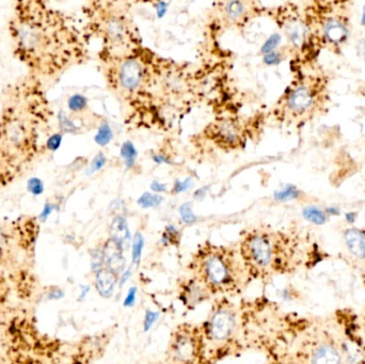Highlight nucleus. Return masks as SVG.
<instances>
[{
    "label": "nucleus",
    "mask_w": 365,
    "mask_h": 364,
    "mask_svg": "<svg viewBox=\"0 0 365 364\" xmlns=\"http://www.w3.org/2000/svg\"><path fill=\"white\" fill-rule=\"evenodd\" d=\"M8 31L14 57L42 83L58 78L85 57L81 30L49 0H13Z\"/></svg>",
    "instance_id": "f257e3e1"
},
{
    "label": "nucleus",
    "mask_w": 365,
    "mask_h": 364,
    "mask_svg": "<svg viewBox=\"0 0 365 364\" xmlns=\"http://www.w3.org/2000/svg\"><path fill=\"white\" fill-rule=\"evenodd\" d=\"M44 83L26 75L11 85L0 115V168L8 170L6 180L29 164L38 152L41 132L51 119Z\"/></svg>",
    "instance_id": "f03ea898"
},
{
    "label": "nucleus",
    "mask_w": 365,
    "mask_h": 364,
    "mask_svg": "<svg viewBox=\"0 0 365 364\" xmlns=\"http://www.w3.org/2000/svg\"><path fill=\"white\" fill-rule=\"evenodd\" d=\"M293 72V80L279 98L274 113L281 122L302 125L328 110L331 76L319 63Z\"/></svg>",
    "instance_id": "7ed1b4c3"
},
{
    "label": "nucleus",
    "mask_w": 365,
    "mask_h": 364,
    "mask_svg": "<svg viewBox=\"0 0 365 364\" xmlns=\"http://www.w3.org/2000/svg\"><path fill=\"white\" fill-rule=\"evenodd\" d=\"M354 0H307L302 15L321 53L342 55L351 36Z\"/></svg>",
    "instance_id": "20e7f679"
},
{
    "label": "nucleus",
    "mask_w": 365,
    "mask_h": 364,
    "mask_svg": "<svg viewBox=\"0 0 365 364\" xmlns=\"http://www.w3.org/2000/svg\"><path fill=\"white\" fill-rule=\"evenodd\" d=\"M191 267L212 294L235 290L242 284L244 269L235 254L227 248L203 246L193 256Z\"/></svg>",
    "instance_id": "39448f33"
},
{
    "label": "nucleus",
    "mask_w": 365,
    "mask_h": 364,
    "mask_svg": "<svg viewBox=\"0 0 365 364\" xmlns=\"http://www.w3.org/2000/svg\"><path fill=\"white\" fill-rule=\"evenodd\" d=\"M274 21L289 42L293 55V71L319 63L322 53L313 42L302 6L293 2L279 6L274 11Z\"/></svg>",
    "instance_id": "423d86ee"
},
{
    "label": "nucleus",
    "mask_w": 365,
    "mask_h": 364,
    "mask_svg": "<svg viewBox=\"0 0 365 364\" xmlns=\"http://www.w3.org/2000/svg\"><path fill=\"white\" fill-rule=\"evenodd\" d=\"M240 256L249 271H265L276 262V246L272 236L261 231H252L240 244Z\"/></svg>",
    "instance_id": "0eeeda50"
},
{
    "label": "nucleus",
    "mask_w": 365,
    "mask_h": 364,
    "mask_svg": "<svg viewBox=\"0 0 365 364\" xmlns=\"http://www.w3.org/2000/svg\"><path fill=\"white\" fill-rule=\"evenodd\" d=\"M237 313L230 303H221L215 306L204 323L203 335L208 341L225 343L233 338L237 329Z\"/></svg>",
    "instance_id": "6e6552de"
},
{
    "label": "nucleus",
    "mask_w": 365,
    "mask_h": 364,
    "mask_svg": "<svg viewBox=\"0 0 365 364\" xmlns=\"http://www.w3.org/2000/svg\"><path fill=\"white\" fill-rule=\"evenodd\" d=\"M203 342L199 331L189 325L180 327L171 340L169 356L175 363H199Z\"/></svg>",
    "instance_id": "1a4fd4ad"
},
{
    "label": "nucleus",
    "mask_w": 365,
    "mask_h": 364,
    "mask_svg": "<svg viewBox=\"0 0 365 364\" xmlns=\"http://www.w3.org/2000/svg\"><path fill=\"white\" fill-rule=\"evenodd\" d=\"M115 83L124 93L138 91L145 78L143 64L135 58H126L118 64L115 72Z\"/></svg>",
    "instance_id": "9d476101"
},
{
    "label": "nucleus",
    "mask_w": 365,
    "mask_h": 364,
    "mask_svg": "<svg viewBox=\"0 0 365 364\" xmlns=\"http://www.w3.org/2000/svg\"><path fill=\"white\" fill-rule=\"evenodd\" d=\"M210 136L215 143L223 149H236L244 139L240 124L232 120H223L215 124L210 130Z\"/></svg>",
    "instance_id": "9b49d317"
},
{
    "label": "nucleus",
    "mask_w": 365,
    "mask_h": 364,
    "mask_svg": "<svg viewBox=\"0 0 365 364\" xmlns=\"http://www.w3.org/2000/svg\"><path fill=\"white\" fill-rule=\"evenodd\" d=\"M210 292L208 286L200 278L195 277L185 280L180 286L179 298L187 309H195L204 301L210 299Z\"/></svg>",
    "instance_id": "f8f14e48"
},
{
    "label": "nucleus",
    "mask_w": 365,
    "mask_h": 364,
    "mask_svg": "<svg viewBox=\"0 0 365 364\" xmlns=\"http://www.w3.org/2000/svg\"><path fill=\"white\" fill-rule=\"evenodd\" d=\"M101 31L104 34L106 40L111 44H128L130 40V26L123 17L118 15H107L102 17L100 23Z\"/></svg>",
    "instance_id": "ddd939ff"
},
{
    "label": "nucleus",
    "mask_w": 365,
    "mask_h": 364,
    "mask_svg": "<svg viewBox=\"0 0 365 364\" xmlns=\"http://www.w3.org/2000/svg\"><path fill=\"white\" fill-rule=\"evenodd\" d=\"M109 239L115 241L125 251L132 244V233L128 226V218L119 214L113 217L109 227Z\"/></svg>",
    "instance_id": "4468645a"
},
{
    "label": "nucleus",
    "mask_w": 365,
    "mask_h": 364,
    "mask_svg": "<svg viewBox=\"0 0 365 364\" xmlns=\"http://www.w3.org/2000/svg\"><path fill=\"white\" fill-rule=\"evenodd\" d=\"M104 251L105 266L115 271L117 275L123 273L126 269V260L124 258V250L113 239L108 241L103 246Z\"/></svg>",
    "instance_id": "2eb2a0df"
},
{
    "label": "nucleus",
    "mask_w": 365,
    "mask_h": 364,
    "mask_svg": "<svg viewBox=\"0 0 365 364\" xmlns=\"http://www.w3.org/2000/svg\"><path fill=\"white\" fill-rule=\"evenodd\" d=\"M119 284V275L108 267H103L96 273V288L103 298L108 299L113 297L115 288Z\"/></svg>",
    "instance_id": "dca6fc26"
},
{
    "label": "nucleus",
    "mask_w": 365,
    "mask_h": 364,
    "mask_svg": "<svg viewBox=\"0 0 365 364\" xmlns=\"http://www.w3.org/2000/svg\"><path fill=\"white\" fill-rule=\"evenodd\" d=\"M222 10L225 19L231 23H242L247 19L250 10V1L248 0H225L222 1Z\"/></svg>",
    "instance_id": "f3484780"
},
{
    "label": "nucleus",
    "mask_w": 365,
    "mask_h": 364,
    "mask_svg": "<svg viewBox=\"0 0 365 364\" xmlns=\"http://www.w3.org/2000/svg\"><path fill=\"white\" fill-rule=\"evenodd\" d=\"M349 252L358 259H365V232L359 229H349L344 234Z\"/></svg>",
    "instance_id": "a211bd4d"
},
{
    "label": "nucleus",
    "mask_w": 365,
    "mask_h": 364,
    "mask_svg": "<svg viewBox=\"0 0 365 364\" xmlns=\"http://www.w3.org/2000/svg\"><path fill=\"white\" fill-rule=\"evenodd\" d=\"M311 363L319 364H336L341 363L340 354L330 344H322L315 348L311 356Z\"/></svg>",
    "instance_id": "6ab92c4d"
},
{
    "label": "nucleus",
    "mask_w": 365,
    "mask_h": 364,
    "mask_svg": "<svg viewBox=\"0 0 365 364\" xmlns=\"http://www.w3.org/2000/svg\"><path fill=\"white\" fill-rule=\"evenodd\" d=\"M120 155H121L126 168H134L137 162V158H138V151H137L136 147L132 141H125L122 145Z\"/></svg>",
    "instance_id": "aec40b11"
},
{
    "label": "nucleus",
    "mask_w": 365,
    "mask_h": 364,
    "mask_svg": "<svg viewBox=\"0 0 365 364\" xmlns=\"http://www.w3.org/2000/svg\"><path fill=\"white\" fill-rule=\"evenodd\" d=\"M164 200V197L160 194L145 192L139 197L137 204L143 209H156V207H160L163 204Z\"/></svg>",
    "instance_id": "412c9836"
},
{
    "label": "nucleus",
    "mask_w": 365,
    "mask_h": 364,
    "mask_svg": "<svg viewBox=\"0 0 365 364\" xmlns=\"http://www.w3.org/2000/svg\"><path fill=\"white\" fill-rule=\"evenodd\" d=\"M182 234L175 224H168L165 227L164 232L160 237V243L165 247L168 246H179L181 244Z\"/></svg>",
    "instance_id": "4be33fe9"
},
{
    "label": "nucleus",
    "mask_w": 365,
    "mask_h": 364,
    "mask_svg": "<svg viewBox=\"0 0 365 364\" xmlns=\"http://www.w3.org/2000/svg\"><path fill=\"white\" fill-rule=\"evenodd\" d=\"M145 237L140 232H137L132 239V265L139 266L143 258V249H145Z\"/></svg>",
    "instance_id": "5701e85b"
},
{
    "label": "nucleus",
    "mask_w": 365,
    "mask_h": 364,
    "mask_svg": "<svg viewBox=\"0 0 365 364\" xmlns=\"http://www.w3.org/2000/svg\"><path fill=\"white\" fill-rule=\"evenodd\" d=\"M113 139V132L111 130L110 125L107 122L101 124L98 128V132H96V137H94V141L96 145H101V147H106L111 140Z\"/></svg>",
    "instance_id": "b1692460"
},
{
    "label": "nucleus",
    "mask_w": 365,
    "mask_h": 364,
    "mask_svg": "<svg viewBox=\"0 0 365 364\" xmlns=\"http://www.w3.org/2000/svg\"><path fill=\"white\" fill-rule=\"evenodd\" d=\"M302 215L308 222L315 224H324L327 220V216L321 209L315 207H308L302 211Z\"/></svg>",
    "instance_id": "393cba45"
},
{
    "label": "nucleus",
    "mask_w": 365,
    "mask_h": 364,
    "mask_svg": "<svg viewBox=\"0 0 365 364\" xmlns=\"http://www.w3.org/2000/svg\"><path fill=\"white\" fill-rule=\"evenodd\" d=\"M179 214L182 224H187V226H191V224H195L197 222V215L193 213L192 202L182 203L180 207Z\"/></svg>",
    "instance_id": "a878e982"
},
{
    "label": "nucleus",
    "mask_w": 365,
    "mask_h": 364,
    "mask_svg": "<svg viewBox=\"0 0 365 364\" xmlns=\"http://www.w3.org/2000/svg\"><path fill=\"white\" fill-rule=\"evenodd\" d=\"M299 196V190L294 185L285 186L283 189L274 192V200L278 202H287V201L295 200Z\"/></svg>",
    "instance_id": "bb28decb"
},
{
    "label": "nucleus",
    "mask_w": 365,
    "mask_h": 364,
    "mask_svg": "<svg viewBox=\"0 0 365 364\" xmlns=\"http://www.w3.org/2000/svg\"><path fill=\"white\" fill-rule=\"evenodd\" d=\"M88 100L86 96L81 95V94H74L71 96L70 100L68 102V108L71 113H83L87 109Z\"/></svg>",
    "instance_id": "cd10ccee"
},
{
    "label": "nucleus",
    "mask_w": 365,
    "mask_h": 364,
    "mask_svg": "<svg viewBox=\"0 0 365 364\" xmlns=\"http://www.w3.org/2000/svg\"><path fill=\"white\" fill-rule=\"evenodd\" d=\"M105 267L104 251L102 248H96L91 251V269L94 274Z\"/></svg>",
    "instance_id": "c85d7f7f"
},
{
    "label": "nucleus",
    "mask_w": 365,
    "mask_h": 364,
    "mask_svg": "<svg viewBox=\"0 0 365 364\" xmlns=\"http://www.w3.org/2000/svg\"><path fill=\"white\" fill-rule=\"evenodd\" d=\"M107 162V157L105 156L104 153L100 152V153L96 154L94 156L93 160H92L91 165H90L89 168L87 170L88 175H94V173L98 172V171L102 170L104 168L105 165Z\"/></svg>",
    "instance_id": "c756f323"
},
{
    "label": "nucleus",
    "mask_w": 365,
    "mask_h": 364,
    "mask_svg": "<svg viewBox=\"0 0 365 364\" xmlns=\"http://www.w3.org/2000/svg\"><path fill=\"white\" fill-rule=\"evenodd\" d=\"M160 316V312L148 309L147 311H145V318H143V331H145V333L151 331L152 327L156 324Z\"/></svg>",
    "instance_id": "7c9ffc66"
},
{
    "label": "nucleus",
    "mask_w": 365,
    "mask_h": 364,
    "mask_svg": "<svg viewBox=\"0 0 365 364\" xmlns=\"http://www.w3.org/2000/svg\"><path fill=\"white\" fill-rule=\"evenodd\" d=\"M193 186V181L191 177H186L185 180H177L173 184V194H182V192H188L189 189H191V187Z\"/></svg>",
    "instance_id": "2f4dec72"
},
{
    "label": "nucleus",
    "mask_w": 365,
    "mask_h": 364,
    "mask_svg": "<svg viewBox=\"0 0 365 364\" xmlns=\"http://www.w3.org/2000/svg\"><path fill=\"white\" fill-rule=\"evenodd\" d=\"M62 142V134L51 135V136L48 137V139L46 140V143H45V147L48 151L55 152L59 149L60 145H61Z\"/></svg>",
    "instance_id": "473e14b6"
},
{
    "label": "nucleus",
    "mask_w": 365,
    "mask_h": 364,
    "mask_svg": "<svg viewBox=\"0 0 365 364\" xmlns=\"http://www.w3.org/2000/svg\"><path fill=\"white\" fill-rule=\"evenodd\" d=\"M28 189L31 192L32 194H36V196H38V194H42L43 190H44V187H43L42 181L38 177H32L28 181Z\"/></svg>",
    "instance_id": "72a5a7b5"
},
{
    "label": "nucleus",
    "mask_w": 365,
    "mask_h": 364,
    "mask_svg": "<svg viewBox=\"0 0 365 364\" xmlns=\"http://www.w3.org/2000/svg\"><path fill=\"white\" fill-rule=\"evenodd\" d=\"M137 292H138V288H137L136 286H133V288H130V290H128V294H126L125 298H124V307H134L135 303H136Z\"/></svg>",
    "instance_id": "f704fd0d"
},
{
    "label": "nucleus",
    "mask_w": 365,
    "mask_h": 364,
    "mask_svg": "<svg viewBox=\"0 0 365 364\" xmlns=\"http://www.w3.org/2000/svg\"><path fill=\"white\" fill-rule=\"evenodd\" d=\"M132 275H133V265H130V267H126V269H124L123 273L120 274L119 284H118V286H119V288H122V286H125L126 282H128V280L130 279V277H132Z\"/></svg>",
    "instance_id": "c9c22d12"
},
{
    "label": "nucleus",
    "mask_w": 365,
    "mask_h": 364,
    "mask_svg": "<svg viewBox=\"0 0 365 364\" xmlns=\"http://www.w3.org/2000/svg\"><path fill=\"white\" fill-rule=\"evenodd\" d=\"M150 189L155 194H164L168 190V187H167V184L162 183L160 181H153L150 185Z\"/></svg>",
    "instance_id": "e433bc0d"
},
{
    "label": "nucleus",
    "mask_w": 365,
    "mask_h": 364,
    "mask_svg": "<svg viewBox=\"0 0 365 364\" xmlns=\"http://www.w3.org/2000/svg\"><path fill=\"white\" fill-rule=\"evenodd\" d=\"M152 160L158 165H173L171 158L165 155V154H155V155L152 156Z\"/></svg>",
    "instance_id": "4c0bfd02"
},
{
    "label": "nucleus",
    "mask_w": 365,
    "mask_h": 364,
    "mask_svg": "<svg viewBox=\"0 0 365 364\" xmlns=\"http://www.w3.org/2000/svg\"><path fill=\"white\" fill-rule=\"evenodd\" d=\"M208 190L210 187L208 186H202V187L197 188L195 192H193V199L197 201H202L207 196Z\"/></svg>",
    "instance_id": "58836bf2"
},
{
    "label": "nucleus",
    "mask_w": 365,
    "mask_h": 364,
    "mask_svg": "<svg viewBox=\"0 0 365 364\" xmlns=\"http://www.w3.org/2000/svg\"><path fill=\"white\" fill-rule=\"evenodd\" d=\"M278 42V36H274L267 41V42L264 44L263 48H262V51L263 53H268L272 51V49L276 47V43Z\"/></svg>",
    "instance_id": "ea45409f"
},
{
    "label": "nucleus",
    "mask_w": 365,
    "mask_h": 364,
    "mask_svg": "<svg viewBox=\"0 0 365 364\" xmlns=\"http://www.w3.org/2000/svg\"><path fill=\"white\" fill-rule=\"evenodd\" d=\"M90 293V286H83V288H81V295H79V299H81V301H83V299L86 298V297H87V295L89 294Z\"/></svg>",
    "instance_id": "a19ab883"
},
{
    "label": "nucleus",
    "mask_w": 365,
    "mask_h": 364,
    "mask_svg": "<svg viewBox=\"0 0 365 364\" xmlns=\"http://www.w3.org/2000/svg\"><path fill=\"white\" fill-rule=\"evenodd\" d=\"M51 211H53V205L46 204V207H44V209H43L42 212L43 218L48 217V215L51 213Z\"/></svg>",
    "instance_id": "79ce46f5"
},
{
    "label": "nucleus",
    "mask_w": 365,
    "mask_h": 364,
    "mask_svg": "<svg viewBox=\"0 0 365 364\" xmlns=\"http://www.w3.org/2000/svg\"><path fill=\"white\" fill-rule=\"evenodd\" d=\"M6 235H4V233L2 232L1 230H0V251H1L2 249H4V246H6Z\"/></svg>",
    "instance_id": "37998d69"
},
{
    "label": "nucleus",
    "mask_w": 365,
    "mask_h": 364,
    "mask_svg": "<svg viewBox=\"0 0 365 364\" xmlns=\"http://www.w3.org/2000/svg\"><path fill=\"white\" fill-rule=\"evenodd\" d=\"M355 217H356V214L355 213L346 214L347 222H355Z\"/></svg>",
    "instance_id": "c03bdc74"
},
{
    "label": "nucleus",
    "mask_w": 365,
    "mask_h": 364,
    "mask_svg": "<svg viewBox=\"0 0 365 364\" xmlns=\"http://www.w3.org/2000/svg\"><path fill=\"white\" fill-rule=\"evenodd\" d=\"M4 281H2L1 278H0V299L4 297Z\"/></svg>",
    "instance_id": "a18cd8bd"
},
{
    "label": "nucleus",
    "mask_w": 365,
    "mask_h": 364,
    "mask_svg": "<svg viewBox=\"0 0 365 364\" xmlns=\"http://www.w3.org/2000/svg\"><path fill=\"white\" fill-rule=\"evenodd\" d=\"M90 1H91L92 4H96V2H100L101 0H90Z\"/></svg>",
    "instance_id": "49530a36"
},
{
    "label": "nucleus",
    "mask_w": 365,
    "mask_h": 364,
    "mask_svg": "<svg viewBox=\"0 0 365 364\" xmlns=\"http://www.w3.org/2000/svg\"><path fill=\"white\" fill-rule=\"evenodd\" d=\"M361 92H362V93H365V85H362Z\"/></svg>",
    "instance_id": "de8ad7c7"
}]
</instances>
